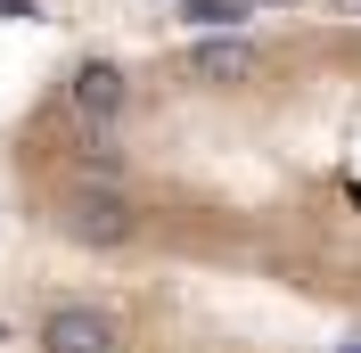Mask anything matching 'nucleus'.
Listing matches in <instances>:
<instances>
[{
  "label": "nucleus",
  "mask_w": 361,
  "mask_h": 353,
  "mask_svg": "<svg viewBox=\"0 0 361 353\" xmlns=\"http://www.w3.org/2000/svg\"><path fill=\"white\" fill-rule=\"evenodd\" d=\"M345 353H361V337H353V345H345Z\"/></svg>",
  "instance_id": "nucleus-8"
},
{
  "label": "nucleus",
  "mask_w": 361,
  "mask_h": 353,
  "mask_svg": "<svg viewBox=\"0 0 361 353\" xmlns=\"http://www.w3.org/2000/svg\"><path fill=\"white\" fill-rule=\"evenodd\" d=\"M180 74H189V83H247V74H255V42L214 33V42H197L189 58H180Z\"/></svg>",
  "instance_id": "nucleus-4"
},
{
  "label": "nucleus",
  "mask_w": 361,
  "mask_h": 353,
  "mask_svg": "<svg viewBox=\"0 0 361 353\" xmlns=\"http://www.w3.org/2000/svg\"><path fill=\"white\" fill-rule=\"evenodd\" d=\"M337 8H361V0H337Z\"/></svg>",
  "instance_id": "nucleus-7"
},
{
  "label": "nucleus",
  "mask_w": 361,
  "mask_h": 353,
  "mask_svg": "<svg viewBox=\"0 0 361 353\" xmlns=\"http://www.w3.org/2000/svg\"><path fill=\"white\" fill-rule=\"evenodd\" d=\"M74 164H82L90 181H115V173H123V156H115L107 140H82V156H74Z\"/></svg>",
  "instance_id": "nucleus-6"
},
{
  "label": "nucleus",
  "mask_w": 361,
  "mask_h": 353,
  "mask_svg": "<svg viewBox=\"0 0 361 353\" xmlns=\"http://www.w3.org/2000/svg\"><path fill=\"white\" fill-rule=\"evenodd\" d=\"M42 353H115V329L90 304H58L42 321Z\"/></svg>",
  "instance_id": "nucleus-2"
},
{
  "label": "nucleus",
  "mask_w": 361,
  "mask_h": 353,
  "mask_svg": "<svg viewBox=\"0 0 361 353\" xmlns=\"http://www.w3.org/2000/svg\"><path fill=\"white\" fill-rule=\"evenodd\" d=\"M180 25H197V33H238V25H247V0H180Z\"/></svg>",
  "instance_id": "nucleus-5"
},
{
  "label": "nucleus",
  "mask_w": 361,
  "mask_h": 353,
  "mask_svg": "<svg viewBox=\"0 0 361 353\" xmlns=\"http://www.w3.org/2000/svg\"><path fill=\"white\" fill-rule=\"evenodd\" d=\"M58 222H66L82 246H115V239H132V205L115 198V189H74Z\"/></svg>",
  "instance_id": "nucleus-1"
},
{
  "label": "nucleus",
  "mask_w": 361,
  "mask_h": 353,
  "mask_svg": "<svg viewBox=\"0 0 361 353\" xmlns=\"http://www.w3.org/2000/svg\"><path fill=\"white\" fill-rule=\"evenodd\" d=\"M66 107L82 115L90 132H99V124H115V115H123V74H115V66H99V58H90V66H74Z\"/></svg>",
  "instance_id": "nucleus-3"
}]
</instances>
